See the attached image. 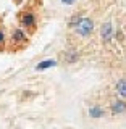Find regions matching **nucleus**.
Segmentation results:
<instances>
[{
	"label": "nucleus",
	"instance_id": "obj_1",
	"mask_svg": "<svg viewBox=\"0 0 126 129\" xmlns=\"http://www.w3.org/2000/svg\"><path fill=\"white\" fill-rule=\"evenodd\" d=\"M76 24V32L81 36H89L94 29V23L91 21L89 18H83V19H78V23Z\"/></svg>",
	"mask_w": 126,
	"mask_h": 129
},
{
	"label": "nucleus",
	"instance_id": "obj_2",
	"mask_svg": "<svg viewBox=\"0 0 126 129\" xmlns=\"http://www.w3.org/2000/svg\"><path fill=\"white\" fill-rule=\"evenodd\" d=\"M19 23H21L24 27H34L36 18H34L32 13H29V11H24V13L19 15Z\"/></svg>",
	"mask_w": 126,
	"mask_h": 129
},
{
	"label": "nucleus",
	"instance_id": "obj_3",
	"mask_svg": "<svg viewBox=\"0 0 126 129\" xmlns=\"http://www.w3.org/2000/svg\"><path fill=\"white\" fill-rule=\"evenodd\" d=\"M112 113L113 115H123V113H126V102H123V100H115L112 103Z\"/></svg>",
	"mask_w": 126,
	"mask_h": 129
},
{
	"label": "nucleus",
	"instance_id": "obj_4",
	"mask_svg": "<svg viewBox=\"0 0 126 129\" xmlns=\"http://www.w3.org/2000/svg\"><path fill=\"white\" fill-rule=\"evenodd\" d=\"M26 40V34H24V31L21 29H15L13 32H11V42L13 44H21Z\"/></svg>",
	"mask_w": 126,
	"mask_h": 129
},
{
	"label": "nucleus",
	"instance_id": "obj_5",
	"mask_svg": "<svg viewBox=\"0 0 126 129\" xmlns=\"http://www.w3.org/2000/svg\"><path fill=\"white\" fill-rule=\"evenodd\" d=\"M112 34H113L112 24L110 23H105L104 26H102V39H104V42H108V40L112 39Z\"/></svg>",
	"mask_w": 126,
	"mask_h": 129
},
{
	"label": "nucleus",
	"instance_id": "obj_6",
	"mask_svg": "<svg viewBox=\"0 0 126 129\" xmlns=\"http://www.w3.org/2000/svg\"><path fill=\"white\" fill-rule=\"evenodd\" d=\"M55 64H57L55 60H45V61L36 64V70H37V71H42V70H47V68H50V66H55Z\"/></svg>",
	"mask_w": 126,
	"mask_h": 129
},
{
	"label": "nucleus",
	"instance_id": "obj_7",
	"mask_svg": "<svg viewBox=\"0 0 126 129\" xmlns=\"http://www.w3.org/2000/svg\"><path fill=\"white\" fill-rule=\"evenodd\" d=\"M116 90H118V94L121 97L126 99V79H121V81L116 82Z\"/></svg>",
	"mask_w": 126,
	"mask_h": 129
},
{
	"label": "nucleus",
	"instance_id": "obj_8",
	"mask_svg": "<svg viewBox=\"0 0 126 129\" xmlns=\"http://www.w3.org/2000/svg\"><path fill=\"white\" fill-rule=\"evenodd\" d=\"M89 115H91V118H100V116H104V110L100 107H94L89 110Z\"/></svg>",
	"mask_w": 126,
	"mask_h": 129
},
{
	"label": "nucleus",
	"instance_id": "obj_9",
	"mask_svg": "<svg viewBox=\"0 0 126 129\" xmlns=\"http://www.w3.org/2000/svg\"><path fill=\"white\" fill-rule=\"evenodd\" d=\"M3 40H5V36H3V31L0 29V45L3 44Z\"/></svg>",
	"mask_w": 126,
	"mask_h": 129
},
{
	"label": "nucleus",
	"instance_id": "obj_10",
	"mask_svg": "<svg viewBox=\"0 0 126 129\" xmlns=\"http://www.w3.org/2000/svg\"><path fill=\"white\" fill-rule=\"evenodd\" d=\"M62 2H63V3H73L74 0H62Z\"/></svg>",
	"mask_w": 126,
	"mask_h": 129
},
{
	"label": "nucleus",
	"instance_id": "obj_11",
	"mask_svg": "<svg viewBox=\"0 0 126 129\" xmlns=\"http://www.w3.org/2000/svg\"><path fill=\"white\" fill-rule=\"evenodd\" d=\"M19 2H23V0H16V3H19Z\"/></svg>",
	"mask_w": 126,
	"mask_h": 129
}]
</instances>
